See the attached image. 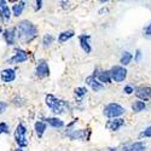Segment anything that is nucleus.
<instances>
[{
  "label": "nucleus",
  "mask_w": 151,
  "mask_h": 151,
  "mask_svg": "<svg viewBox=\"0 0 151 151\" xmlns=\"http://www.w3.org/2000/svg\"><path fill=\"white\" fill-rule=\"evenodd\" d=\"M45 104L55 115H62L71 111V104L67 100H63L51 93L45 96Z\"/></svg>",
  "instance_id": "1"
},
{
  "label": "nucleus",
  "mask_w": 151,
  "mask_h": 151,
  "mask_svg": "<svg viewBox=\"0 0 151 151\" xmlns=\"http://www.w3.org/2000/svg\"><path fill=\"white\" fill-rule=\"evenodd\" d=\"M18 29V40L23 41L24 44L32 42L37 36V27L28 19H22L17 24Z\"/></svg>",
  "instance_id": "2"
},
{
  "label": "nucleus",
  "mask_w": 151,
  "mask_h": 151,
  "mask_svg": "<svg viewBox=\"0 0 151 151\" xmlns=\"http://www.w3.org/2000/svg\"><path fill=\"white\" fill-rule=\"evenodd\" d=\"M14 137H15V142L17 144L18 147H27L28 146V129L26 127V124L23 122H18L16 128H15V132H14Z\"/></svg>",
  "instance_id": "3"
},
{
  "label": "nucleus",
  "mask_w": 151,
  "mask_h": 151,
  "mask_svg": "<svg viewBox=\"0 0 151 151\" xmlns=\"http://www.w3.org/2000/svg\"><path fill=\"white\" fill-rule=\"evenodd\" d=\"M126 112V109L116 103V102H112V103H109L104 106L103 109V115L105 117H108V120H111V119H120L122 117V115H124Z\"/></svg>",
  "instance_id": "4"
},
{
  "label": "nucleus",
  "mask_w": 151,
  "mask_h": 151,
  "mask_svg": "<svg viewBox=\"0 0 151 151\" xmlns=\"http://www.w3.org/2000/svg\"><path fill=\"white\" fill-rule=\"evenodd\" d=\"M91 129L90 128H85V129H67L65 135L67 138H69L70 140H82V142H88L91 138Z\"/></svg>",
  "instance_id": "5"
},
{
  "label": "nucleus",
  "mask_w": 151,
  "mask_h": 151,
  "mask_svg": "<svg viewBox=\"0 0 151 151\" xmlns=\"http://www.w3.org/2000/svg\"><path fill=\"white\" fill-rule=\"evenodd\" d=\"M109 70H110V75H111V80L114 82L120 83V82H123L126 79H127L128 71L122 65H114V67H111Z\"/></svg>",
  "instance_id": "6"
},
{
  "label": "nucleus",
  "mask_w": 151,
  "mask_h": 151,
  "mask_svg": "<svg viewBox=\"0 0 151 151\" xmlns=\"http://www.w3.org/2000/svg\"><path fill=\"white\" fill-rule=\"evenodd\" d=\"M29 59V52L23 48H15V53L11 58L7 59V63L11 64H22Z\"/></svg>",
  "instance_id": "7"
},
{
  "label": "nucleus",
  "mask_w": 151,
  "mask_h": 151,
  "mask_svg": "<svg viewBox=\"0 0 151 151\" xmlns=\"http://www.w3.org/2000/svg\"><path fill=\"white\" fill-rule=\"evenodd\" d=\"M3 39H4V41L6 42L7 46H14L17 42V39H18V29H17V27H10V28L4 29Z\"/></svg>",
  "instance_id": "8"
},
{
  "label": "nucleus",
  "mask_w": 151,
  "mask_h": 151,
  "mask_svg": "<svg viewBox=\"0 0 151 151\" xmlns=\"http://www.w3.org/2000/svg\"><path fill=\"white\" fill-rule=\"evenodd\" d=\"M35 75L39 79H45L50 76V65L46 59H39L35 67Z\"/></svg>",
  "instance_id": "9"
},
{
  "label": "nucleus",
  "mask_w": 151,
  "mask_h": 151,
  "mask_svg": "<svg viewBox=\"0 0 151 151\" xmlns=\"http://www.w3.org/2000/svg\"><path fill=\"white\" fill-rule=\"evenodd\" d=\"M92 75L100 83H103L104 86L111 83V81H112L111 80V75H110V70H104V69H100V68H96Z\"/></svg>",
  "instance_id": "10"
},
{
  "label": "nucleus",
  "mask_w": 151,
  "mask_h": 151,
  "mask_svg": "<svg viewBox=\"0 0 151 151\" xmlns=\"http://www.w3.org/2000/svg\"><path fill=\"white\" fill-rule=\"evenodd\" d=\"M135 96L139 100H143V102H149L151 99V87L146 86V85H142L138 86L135 88Z\"/></svg>",
  "instance_id": "11"
},
{
  "label": "nucleus",
  "mask_w": 151,
  "mask_h": 151,
  "mask_svg": "<svg viewBox=\"0 0 151 151\" xmlns=\"http://www.w3.org/2000/svg\"><path fill=\"white\" fill-rule=\"evenodd\" d=\"M79 44L82 51L86 55H90L92 52V44H91V35L90 34H80L79 35Z\"/></svg>",
  "instance_id": "12"
},
{
  "label": "nucleus",
  "mask_w": 151,
  "mask_h": 151,
  "mask_svg": "<svg viewBox=\"0 0 151 151\" xmlns=\"http://www.w3.org/2000/svg\"><path fill=\"white\" fill-rule=\"evenodd\" d=\"M126 124V121L124 119L120 117V119H111V120H108L105 122V128L110 132H117L119 129H121L123 126Z\"/></svg>",
  "instance_id": "13"
},
{
  "label": "nucleus",
  "mask_w": 151,
  "mask_h": 151,
  "mask_svg": "<svg viewBox=\"0 0 151 151\" xmlns=\"http://www.w3.org/2000/svg\"><path fill=\"white\" fill-rule=\"evenodd\" d=\"M16 76H17V73H16V69L14 68H5L0 71V79L5 83L14 82L16 80Z\"/></svg>",
  "instance_id": "14"
},
{
  "label": "nucleus",
  "mask_w": 151,
  "mask_h": 151,
  "mask_svg": "<svg viewBox=\"0 0 151 151\" xmlns=\"http://www.w3.org/2000/svg\"><path fill=\"white\" fill-rule=\"evenodd\" d=\"M120 151H146V145L144 142L138 140L134 143H129V144H124Z\"/></svg>",
  "instance_id": "15"
},
{
  "label": "nucleus",
  "mask_w": 151,
  "mask_h": 151,
  "mask_svg": "<svg viewBox=\"0 0 151 151\" xmlns=\"http://www.w3.org/2000/svg\"><path fill=\"white\" fill-rule=\"evenodd\" d=\"M85 82H86V85L88 86L93 92H100V91L104 90V85L100 83V82L93 76V75H90V76H87L86 80H85Z\"/></svg>",
  "instance_id": "16"
},
{
  "label": "nucleus",
  "mask_w": 151,
  "mask_h": 151,
  "mask_svg": "<svg viewBox=\"0 0 151 151\" xmlns=\"http://www.w3.org/2000/svg\"><path fill=\"white\" fill-rule=\"evenodd\" d=\"M12 15V11L9 7L7 3L5 0H0V18L3 22H9Z\"/></svg>",
  "instance_id": "17"
},
{
  "label": "nucleus",
  "mask_w": 151,
  "mask_h": 151,
  "mask_svg": "<svg viewBox=\"0 0 151 151\" xmlns=\"http://www.w3.org/2000/svg\"><path fill=\"white\" fill-rule=\"evenodd\" d=\"M42 121H45L48 126H51L52 128H56V129H60V128H63V127L65 126L64 121L60 120V119H59V117H57V116L44 117V119H42Z\"/></svg>",
  "instance_id": "18"
},
{
  "label": "nucleus",
  "mask_w": 151,
  "mask_h": 151,
  "mask_svg": "<svg viewBox=\"0 0 151 151\" xmlns=\"http://www.w3.org/2000/svg\"><path fill=\"white\" fill-rule=\"evenodd\" d=\"M26 6H27V3L23 1V0H21V1H16L14 5H12V7H11L12 16L19 17L23 14V11H24V9H26Z\"/></svg>",
  "instance_id": "19"
},
{
  "label": "nucleus",
  "mask_w": 151,
  "mask_h": 151,
  "mask_svg": "<svg viewBox=\"0 0 151 151\" xmlns=\"http://www.w3.org/2000/svg\"><path fill=\"white\" fill-rule=\"evenodd\" d=\"M46 129H47V123L45 121H42V120L35 121V123H34V131H35L37 138H42V135L45 134Z\"/></svg>",
  "instance_id": "20"
},
{
  "label": "nucleus",
  "mask_w": 151,
  "mask_h": 151,
  "mask_svg": "<svg viewBox=\"0 0 151 151\" xmlns=\"http://www.w3.org/2000/svg\"><path fill=\"white\" fill-rule=\"evenodd\" d=\"M74 36H75V32L73 29L64 30V32L59 33V35H58V42L59 44H64V42L69 41L71 37H74Z\"/></svg>",
  "instance_id": "21"
},
{
  "label": "nucleus",
  "mask_w": 151,
  "mask_h": 151,
  "mask_svg": "<svg viewBox=\"0 0 151 151\" xmlns=\"http://www.w3.org/2000/svg\"><path fill=\"white\" fill-rule=\"evenodd\" d=\"M132 111L135 112V114H139V112L144 111L146 109V103L143 102V100H139V99H137L134 100V102L132 103Z\"/></svg>",
  "instance_id": "22"
},
{
  "label": "nucleus",
  "mask_w": 151,
  "mask_h": 151,
  "mask_svg": "<svg viewBox=\"0 0 151 151\" xmlns=\"http://www.w3.org/2000/svg\"><path fill=\"white\" fill-rule=\"evenodd\" d=\"M134 59V56L131 53V52H128V51H126V52H123L122 53V56H121V58H120V65H122V67H127L128 64H131V62Z\"/></svg>",
  "instance_id": "23"
},
{
  "label": "nucleus",
  "mask_w": 151,
  "mask_h": 151,
  "mask_svg": "<svg viewBox=\"0 0 151 151\" xmlns=\"http://www.w3.org/2000/svg\"><path fill=\"white\" fill-rule=\"evenodd\" d=\"M56 40V37L52 35V34H45L42 36V40H41V44H42V47L44 48H48V47H51L52 44L55 42Z\"/></svg>",
  "instance_id": "24"
},
{
  "label": "nucleus",
  "mask_w": 151,
  "mask_h": 151,
  "mask_svg": "<svg viewBox=\"0 0 151 151\" xmlns=\"http://www.w3.org/2000/svg\"><path fill=\"white\" fill-rule=\"evenodd\" d=\"M87 93H88V90H87V87H85V86L76 87V88L74 90V94H75V97H76V99H79L80 102L82 100L83 97L87 96Z\"/></svg>",
  "instance_id": "25"
},
{
  "label": "nucleus",
  "mask_w": 151,
  "mask_h": 151,
  "mask_svg": "<svg viewBox=\"0 0 151 151\" xmlns=\"http://www.w3.org/2000/svg\"><path fill=\"white\" fill-rule=\"evenodd\" d=\"M3 134H10V126L5 121L0 122V135Z\"/></svg>",
  "instance_id": "26"
},
{
  "label": "nucleus",
  "mask_w": 151,
  "mask_h": 151,
  "mask_svg": "<svg viewBox=\"0 0 151 151\" xmlns=\"http://www.w3.org/2000/svg\"><path fill=\"white\" fill-rule=\"evenodd\" d=\"M123 93L124 94H127V96H131V94H133V93H135V87L133 86V85H131V83H127V85H124V87H123Z\"/></svg>",
  "instance_id": "27"
},
{
  "label": "nucleus",
  "mask_w": 151,
  "mask_h": 151,
  "mask_svg": "<svg viewBox=\"0 0 151 151\" xmlns=\"http://www.w3.org/2000/svg\"><path fill=\"white\" fill-rule=\"evenodd\" d=\"M139 138L140 139H143V138H151V126H149V127H146L139 133Z\"/></svg>",
  "instance_id": "28"
},
{
  "label": "nucleus",
  "mask_w": 151,
  "mask_h": 151,
  "mask_svg": "<svg viewBox=\"0 0 151 151\" xmlns=\"http://www.w3.org/2000/svg\"><path fill=\"white\" fill-rule=\"evenodd\" d=\"M142 58H143V53H142V51L139 48L137 50V51L134 52V62H137V63H139L140 60H142Z\"/></svg>",
  "instance_id": "29"
},
{
  "label": "nucleus",
  "mask_w": 151,
  "mask_h": 151,
  "mask_svg": "<svg viewBox=\"0 0 151 151\" xmlns=\"http://www.w3.org/2000/svg\"><path fill=\"white\" fill-rule=\"evenodd\" d=\"M144 36L147 37V39H151V22L144 28Z\"/></svg>",
  "instance_id": "30"
},
{
  "label": "nucleus",
  "mask_w": 151,
  "mask_h": 151,
  "mask_svg": "<svg viewBox=\"0 0 151 151\" xmlns=\"http://www.w3.org/2000/svg\"><path fill=\"white\" fill-rule=\"evenodd\" d=\"M7 106H9V104H7L6 102H3V100H0V115H3L4 112L6 111Z\"/></svg>",
  "instance_id": "31"
},
{
  "label": "nucleus",
  "mask_w": 151,
  "mask_h": 151,
  "mask_svg": "<svg viewBox=\"0 0 151 151\" xmlns=\"http://www.w3.org/2000/svg\"><path fill=\"white\" fill-rule=\"evenodd\" d=\"M42 4H44L42 0H36L35 5H34V10H35V11H40L41 7H42Z\"/></svg>",
  "instance_id": "32"
},
{
  "label": "nucleus",
  "mask_w": 151,
  "mask_h": 151,
  "mask_svg": "<svg viewBox=\"0 0 151 151\" xmlns=\"http://www.w3.org/2000/svg\"><path fill=\"white\" fill-rule=\"evenodd\" d=\"M69 1H60V5H62V9L63 10H67V9H69Z\"/></svg>",
  "instance_id": "33"
},
{
  "label": "nucleus",
  "mask_w": 151,
  "mask_h": 151,
  "mask_svg": "<svg viewBox=\"0 0 151 151\" xmlns=\"http://www.w3.org/2000/svg\"><path fill=\"white\" fill-rule=\"evenodd\" d=\"M104 12H108V9H105V7H103L102 10H99V15H102V14H104Z\"/></svg>",
  "instance_id": "34"
},
{
  "label": "nucleus",
  "mask_w": 151,
  "mask_h": 151,
  "mask_svg": "<svg viewBox=\"0 0 151 151\" xmlns=\"http://www.w3.org/2000/svg\"><path fill=\"white\" fill-rule=\"evenodd\" d=\"M12 151H26L24 149H22V147H16V149H14Z\"/></svg>",
  "instance_id": "35"
},
{
  "label": "nucleus",
  "mask_w": 151,
  "mask_h": 151,
  "mask_svg": "<svg viewBox=\"0 0 151 151\" xmlns=\"http://www.w3.org/2000/svg\"><path fill=\"white\" fill-rule=\"evenodd\" d=\"M4 33V29H3V27H1V24H0V34H3Z\"/></svg>",
  "instance_id": "36"
},
{
  "label": "nucleus",
  "mask_w": 151,
  "mask_h": 151,
  "mask_svg": "<svg viewBox=\"0 0 151 151\" xmlns=\"http://www.w3.org/2000/svg\"><path fill=\"white\" fill-rule=\"evenodd\" d=\"M109 151H117V149H114V147H110Z\"/></svg>",
  "instance_id": "37"
}]
</instances>
